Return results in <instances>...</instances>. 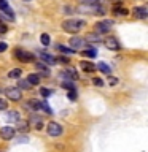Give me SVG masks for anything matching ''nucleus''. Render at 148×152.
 <instances>
[{"label":"nucleus","mask_w":148,"mask_h":152,"mask_svg":"<svg viewBox=\"0 0 148 152\" xmlns=\"http://www.w3.org/2000/svg\"><path fill=\"white\" fill-rule=\"evenodd\" d=\"M14 56H16V59L22 60V62H33V59H35V56L24 51V49H16L14 51Z\"/></svg>","instance_id":"5"},{"label":"nucleus","mask_w":148,"mask_h":152,"mask_svg":"<svg viewBox=\"0 0 148 152\" xmlns=\"http://www.w3.org/2000/svg\"><path fill=\"white\" fill-rule=\"evenodd\" d=\"M5 94H7V97L11 100V102H19V100L22 98L21 89H18V87H7L5 89Z\"/></svg>","instance_id":"2"},{"label":"nucleus","mask_w":148,"mask_h":152,"mask_svg":"<svg viewBox=\"0 0 148 152\" xmlns=\"http://www.w3.org/2000/svg\"><path fill=\"white\" fill-rule=\"evenodd\" d=\"M84 38H81V37H72L70 38V46H72V49H80V48H83L84 46Z\"/></svg>","instance_id":"11"},{"label":"nucleus","mask_w":148,"mask_h":152,"mask_svg":"<svg viewBox=\"0 0 148 152\" xmlns=\"http://www.w3.org/2000/svg\"><path fill=\"white\" fill-rule=\"evenodd\" d=\"M92 83H94L95 86H99V87H100V86H104L102 79H99V78H94V79H92Z\"/></svg>","instance_id":"36"},{"label":"nucleus","mask_w":148,"mask_h":152,"mask_svg":"<svg viewBox=\"0 0 148 152\" xmlns=\"http://www.w3.org/2000/svg\"><path fill=\"white\" fill-rule=\"evenodd\" d=\"M0 10H2V11L7 14L10 19H14V13H13L11 7L8 5V0H0Z\"/></svg>","instance_id":"9"},{"label":"nucleus","mask_w":148,"mask_h":152,"mask_svg":"<svg viewBox=\"0 0 148 152\" xmlns=\"http://www.w3.org/2000/svg\"><path fill=\"white\" fill-rule=\"evenodd\" d=\"M132 14H134V18H137V19H145L148 16V8L147 7H135L132 10Z\"/></svg>","instance_id":"8"},{"label":"nucleus","mask_w":148,"mask_h":152,"mask_svg":"<svg viewBox=\"0 0 148 152\" xmlns=\"http://www.w3.org/2000/svg\"><path fill=\"white\" fill-rule=\"evenodd\" d=\"M5 119H7L8 122H18L19 121V114L18 111H8L5 114Z\"/></svg>","instance_id":"17"},{"label":"nucleus","mask_w":148,"mask_h":152,"mask_svg":"<svg viewBox=\"0 0 148 152\" xmlns=\"http://www.w3.org/2000/svg\"><path fill=\"white\" fill-rule=\"evenodd\" d=\"M81 56H83V57H89V59H92V57L97 56V51H95L94 48H86L84 51H81Z\"/></svg>","instance_id":"18"},{"label":"nucleus","mask_w":148,"mask_h":152,"mask_svg":"<svg viewBox=\"0 0 148 152\" xmlns=\"http://www.w3.org/2000/svg\"><path fill=\"white\" fill-rule=\"evenodd\" d=\"M67 95H69L70 100H75L76 98V92H75V90H69V94H67Z\"/></svg>","instance_id":"35"},{"label":"nucleus","mask_w":148,"mask_h":152,"mask_svg":"<svg viewBox=\"0 0 148 152\" xmlns=\"http://www.w3.org/2000/svg\"><path fill=\"white\" fill-rule=\"evenodd\" d=\"M27 83L30 86H38L40 84V76H38L37 73H30L27 76Z\"/></svg>","instance_id":"16"},{"label":"nucleus","mask_w":148,"mask_h":152,"mask_svg":"<svg viewBox=\"0 0 148 152\" xmlns=\"http://www.w3.org/2000/svg\"><path fill=\"white\" fill-rule=\"evenodd\" d=\"M56 62H62V64H69V59H65V57H57Z\"/></svg>","instance_id":"38"},{"label":"nucleus","mask_w":148,"mask_h":152,"mask_svg":"<svg viewBox=\"0 0 148 152\" xmlns=\"http://www.w3.org/2000/svg\"><path fill=\"white\" fill-rule=\"evenodd\" d=\"M18 89H26V90H30V89H32V86L27 83V79H26V81L22 79V81H19V84H18Z\"/></svg>","instance_id":"27"},{"label":"nucleus","mask_w":148,"mask_h":152,"mask_svg":"<svg viewBox=\"0 0 148 152\" xmlns=\"http://www.w3.org/2000/svg\"><path fill=\"white\" fill-rule=\"evenodd\" d=\"M38 56H40V59L43 62H46L48 65H56V57L51 56L50 52H45V51H40L38 52Z\"/></svg>","instance_id":"10"},{"label":"nucleus","mask_w":148,"mask_h":152,"mask_svg":"<svg viewBox=\"0 0 148 152\" xmlns=\"http://www.w3.org/2000/svg\"><path fill=\"white\" fill-rule=\"evenodd\" d=\"M94 14H99V16H102V14H105V10L102 7H97V8H94Z\"/></svg>","instance_id":"31"},{"label":"nucleus","mask_w":148,"mask_h":152,"mask_svg":"<svg viewBox=\"0 0 148 152\" xmlns=\"http://www.w3.org/2000/svg\"><path fill=\"white\" fill-rule=\"evenodd\" d=\"M40 41H41V45H45V46H48L50 45V35H48V33H43V35L40 37Z\"/></svg>","instance_id":"29"},{"label":"nucleus","mask_w":148,"mask_h":152,"mask_svg":"<svg viewBox=\"0 0 148 152\" xmlns=\"http://www.w3.org/2000/svg\"><path fill=\"white\" fill-rule=\"evenodd\" d=\"M40 109H43L48 116H53V109L50 108V104H48L46 102H40Z\"/></svg>","instance_id":"26"},{"label":"nucleus","mask_w":148,"mask_h":152,"mask_svg":"<svg viewBox=\"0 0 148 152\" xmlns=\"http://www.w3.org/2000/svg\"><path fill=\"white\" fill-rule=\"evenodd\" d=\"M26 108H29L30 109V111H38V109H40V102H38V100H29V102L26 103Z\"/></svg>","instance_id":"14"},{"label":"nucleus","mask_w":148,"mask_h":152,"mask_svg":"<svg viewBox=\"0 0 148 152\" xmlns=\"http://www.w3.org/2000/svg\"><path fill=\"white\" fill-rule=\"evenodd\" d=\"M7 106H8V102H5V100L0 98V111H2V109H7Z\"/></svg>","instance_id":"32"},{"label":"nucleus","mask_w":148,"mask_h":152,"mask_svg":"<svg viewBox=\"0 0 148 152\" xmlns=\"http://www.w3.org/2000/svg\"><path fill=\"white\" fill-rule=\"evenodd\" d=\"M64 76H65V78H69V79H78V73H76L75 68H67Z\"/></svg>","instance_id":"20"},{"label":"nucleus","mask_w":148,"mask_h":152,"mask_svg":"<svg viewBox=\"0 0 148 152\" xmlns=\"http://www.w3.org/2000/svg\"><path fill=\"white\" fill-rule=\"evenodd\" d=\"M7 49H8L7 43H0V52H3V51H7Z\"/></svg>","instance_id":"37"},{"label":"nucleus","mask_w":148,"mask_h":152,"mask_svg":"<svg viewBox=\"0 0 148 152\" xmlns=\"http://www.w3.org/2000/svg\"><path fill=\"white\" fill-rule=\"evenodd\" d=\"M83 3H86V5H95V3H99L100 0H81Z\"/></svg>","instance_id":"33"},{"label":"nucleus","mask_w":148,"mask_h":152,"mask_svg":"<svg viewBox=\"0 0 148 152\" xmlns=\"http://www.w3.org/2000/svg\"><path fill=\"white\" fill-rule=\"evenodd\" d=\"M113 11H115V14H118V16H127V14H129V11L126 8H124V7H118V5L113 8Z\"/></svg>","instance_id":"23"},{"label":"nucleus","mask_w":148,"mask_h":152,"mask_svg":"<svg viewBox=\"0 0 148 152\" xmlns=\"http://www.w3.org/2000/svg\"><path fill=\"white\" fill-rule=\"evenodd\" d=\"M22 75V70L21 68H13L11 71L8 73V78H13V79H18L19 76Z\"/></svg>","instance_id":"25"},{"label":"nucleus","mask_w":148,"mask_h":152,"mask_svg":"<svg viewBox=\"0 0 148 152\" xmlns=\"http://www.w3.org/2000/svg\"><path fill=\"white\" fill-rule=\"evenodd\" d=\"M116 83H118L116 78H110V76H108V84H112V86H113V84H116Z\"/></svg>","instance_id":"39"},{"label":"nucleus","mask_w":148,"mask_h":152,"mask_svg":"<svg viewBox=\"0 0 148 152\" xmlns=\"http://www.w3.org/2000/svg\"><path fill=\"white\" fill-rule=\"evenodd\" d=\"M83 27H84L83 19H67V21L62 22V28L67 33H78Z\"/></svg>","instance_id":"1"},{"label":"nucleus","mask_w":148,"mask_h":152,"mask_svg":"<svg viewBox=\"0 0 148 152\" xmlns=\"http://www.w3.org/2000/svg\"><path fill=\"white\" fill-rule=\"evenodd\" d=\"M18 130L19 132H27L29 130V122L21 119V121H18Z\"/></svg>","instance_id":"24"},{"label":"nucleus","mask_w":148,"mask_h":152,"mask_svg":"<svg viewBox=\"0 0 148 152\" xmlns=\"http://www.w3.org/2000/svg\"><path fill=\"white\" fill-rule=\"evenodd\" d=\"M35 65H37V70L40 71V73L45 76V78H48V76L51 75V71H50V68L45 65V62H38V64H35Z\"/></svg>","instance_id":"12"},{"label":"nucleus","mask_w":148,"mask_h":152,"mask_svg":"<svg viewBox=\"0 0 148 152\" xmlns=\"http://www.w3.org/2000/svg\"><path fill=\"white\" fill-rule=\"evenodd\" d=\"M56 49L59 51V52H62V54H65V56H72V54L75 52L72 48H67V46H64V45H57Z\"/></svg>","instance_id":"19"},{"label":"nucleus","mask_w":148,"mask_h":152,"mask_svg":"<svg viewBox=\"0 0 148 152\" xmlns=\"http://www.w3.org/2000/svg\"><path fill=\"white\" fill-rule=\"evenodd\" d=\"M112 26H113V22L110 21V19H107V21H100V22L95 24V27H94L95 33H107V32H110Z\"/></svg>","instance_id":"3"},{"label":"nucleus","mask_w":148,"mask_h":152,"mask_svg":"<svg viewBox=\"0 0 148 152\" xmlns=\"http://www.w3.org/2000/svg\"><path fill=\"white\" fill-rule=\"evenodd\" d=\"M84 41H91V43H99L100 38H99V33H88L84 37Z\"/></svg>","instance_id":"22"},{"label":"nucleus","mask_w":148,"mask_h":152,"mask_svg":"<svg viewBox=\"0 0 148 152\" xmlns=\"http://www.w3.org/2000/svg\"><path fill=\"white\" fill-rule=\"evenodd\" d=\"M95 70H99V71H102V73L105 75H110L112 73V68L105 64V62H99V64H95Z\"/></svg>","instance_id":"13"},{"label":"nucleus","mask_w":148,"mask_h":152,"mask_svg":"<svg viewBox=\"0 0 148 152\" xmlns=\"http://www.w3.org/2000/svg\"><path fill=\"white\" fill-rule=\"evenodd\" d=\"M8 32V26H5V24L0 22V33H7Z\"/></svg>","instance_id":"34"},{"label":"nucleus","mask_w":148,"mask_h":152,"mask_svg":"<svg viewBox=\"0 0 148 152\" xmlns=\"http://www.w3.org/2000/svg\"><path fill=\"white\" fill-rule=\"evenodd\" d=\"M40 94H41V97H50V95H51V90L50 89H46V87H41L40 89Z\"/></svg>","instance_id":"30"},{"label":"nucleus","mask_w":148,"mask_h":152,"mask_svg":"<svg viewBox=\"0 0 148 152\" xmlns=\"http://www.w3.org/2000/svg\"><path fill=\"white\" fill-rule=\"evenodd\" d=\"M46 132L51 136H61L62 135V125H59L57 122H50L46 125Z\"/></svg>","instance_id":"4"},{"label":"nucleus","mask_w":148,"mask_h":152,"mask_svg":"<svg viewBox=\"0 0 148 152\" xmlns=\"http://www.w3.org/2000/svg\"><path fill=\"white\" fill-rule=\"evenodd\" d=\"M104 45H105V48L107 49H110V51H119V41L116 40L115 37H108V38H105L104 40Z\"/></svg>","instance_id":"6"},{"label":"nucleus","mask_w":148,"mask_h":152,"mask_svg":"<svg viewBox=\"0 0 148 152\" xmlns=\"http://www.w3.org/2000/svg\"><path fill=\"white\" fill-rule=\"evenodd\" d=\"M26 2H30V0H26Z\"/></svg>","instance_id":"40"},{"label":"nucleus","mask_w":148,"mask_h":152,"mask_svg":"<svg viewBox=\"0 0 148 152\" xmlns=\"http://www.w3.org/2000/svg\"><path fill=\"white\" fill-rule=\"evenodd\" d=\"M0 138L5 141H8V140H13L14 138V127H2V130H0Z\"/></svg>","instance_id":"7"},{"label":"nucleus","mask_w":148,"mask_h":152,"mask_svg":"<svg viewBox=\"0 0 148 152\" xmlns=\"http://www.w3.org/2000/svg\"><path fill=\"white\" fill-rule=\"evenodd\" d=\"M81 70L86 71V73H92V71H95V64H91V62H81Z\"/></svg>","instance_id":"15"},{"label":"nucleus","mask_w":148,"mask_h":152,"mask_svg":"<svg viewBox=\"0 0 148 152\" xmlns=\"http://www.w3.org/2000/svg\"><path fill=\"white\" fill-rule=\"evenodd\" d=\"M62 87L67 89V90H75V86H73V83H72V79L70 81H64V83H62Z\"/></svg>","instance_id":"28"},{"label":"nucleus","mask_w":148,"mask_h":152,"mask_svg":"<svg viewBox=\"0 0 148 152\" xmlns=\"http://www.w3.org/2000/svg\"><path fill=\"white\" fill-rule=\"evenodd\" d=\"M32 124H33V127H35V130H41L43 128V121L40 117H37V116H32Z\"/></svg>","instance_id":"21"}]
</instances>
